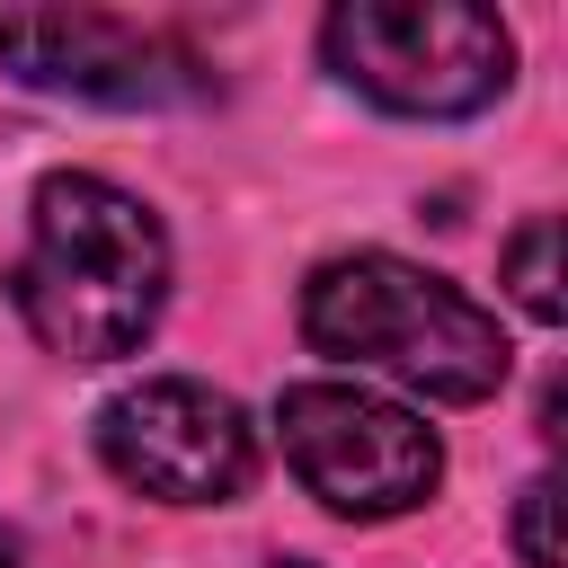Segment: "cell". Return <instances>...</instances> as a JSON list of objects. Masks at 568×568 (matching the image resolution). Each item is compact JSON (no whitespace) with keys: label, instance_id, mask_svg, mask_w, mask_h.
<instances>
[{"label":"cell","instance_id":"6da1fadb","mask_svg":"<svg viewBox=\"0 0 568 568\" xmlns=\"http://www.w3.org/2000/svg\"><path fill=\"white\" fill-rule=\"evenodd\" d=\"M9 311L62 364L133 355L169 311V231H160V213L133 186L98 178V169L36 178L27 248L9 266Z\"/></svg>","mask_w":568,"mask_h":568},{"label":"cell","instance_id":"7a4b0ae2","mask_svg":"<svg viewBox=\"0 0 568 568\" xmlns=\"http://www.w3.org/2000/svg\"><path fill=\"white\" fill-rule=\"evenodd\" d=\"M302 337H311V355L382 373V382L426 390L444 408H479L515 373V346H506L497 311L470 302L444 275L390 257V248L320 257L311 284H302Z\"/></svg>","mask_w":568,"mask_h":568},{"label":"cell","instance_id":"3957f363","mask_svg":"<svg viewBox=\"0 0 568 568\" xmlns=\"http://www.w3.org/2000/svg\"><path fill=\"white\" fill-rule=\"evenodd\" d=\"M320 53L355 98L390 115H426V124L479 115L515 80L506 18L462 9V0H346L320 18Z\"/></svg>","mask_w":568,"mask_h":568},{"label":"cell","instance_id":"277c9868","mask_svg":"<svg viewBox=\"0 0 568 568\" xmlns=\"http://www.w3.org/2000/svg\"><path fill=\"white\" fill-rule=\"evenodd\" d=\"M275 444H284V470L346 524H390L426 506L444 479L435 426L364 382H293L275 399Z\"/></svg>","mask_w":568,"mask_h":568},{"label":"cell","instance_id":"5b68a950","mask_svg":"<svg viewBox=\"0 0 568 568\" xmlns=\"http://www.w3.org/2000/svg\"><path fill=\"white\" fill-rule=\"evenodd\" d=\"M0 71L36 98L124 106V115L213 98V71L195 44L115 9H0Z\"/></svg>","mask_w":568,"mask_h":568},{"label":"cell","instance_id":"8992f818","mask_svg":"<svg viewBox=\"0 0 568 568\" xmlns=\"http://www.w3.org/2000/svg\"><path fill=\"white\" fill-rule=\"evenodd\" d=\"M98 462L151 506H231L257 479V426L195 373H151L98 408Z\"/></svg>","mask_w":568,"mask_h":568},{"label":"cell","instance_id":"52a82bcc","mask_svg":"<svg viewBox=\"0 0 568 568\" xmlns=\"http://www.w3.org/2000/svg\"><path fill=\"white\" fill-rule=\"evenodd\" d=\"M506 293H515L524 320H541V328L568 311V302H559V222H550V213H532V222L506 240Z\"/></svg>","mask_w":568,"mask_h":568},{"label":"cell","instance_id":"ba28073f","mask_svg":"<svg viewBox=\"0 0 568 568\" xmlns=\"http://www.w3.org/2000/svg\"><path fill=\"white\" fill-rule=\"evenodd\" d=\"M550 515H559V488H550V479H532V488L515 497V550H524V568H568V559H559Z\"/></svg>","mask_w":568,"mask_h":568},{"label":"cell","instance_id":"9c48e42d","mask_svg":"<svg viewBox=\"0 0 568 568\" xmlns=\"http://www.w3.org/2000/svg\"><path fill=\"white\" fill-rule=\"evenodd\" d=\"M0 568H18V532L9 524H0Z\"/></svg>","mask_w":568,"mask_h":568},{"label":"cell","instance_id":"30bf717a","mask_svg":"<svg viewBox=\"0 0 568 568\" xmlns=\"http://www.w3.org/2000/svg\"><path fill=\"white\" fill-rule=\"evenodd\" d=\"M275 568H311V559H275Z\"/></svg>","mask_w":568,"mask_h":568}]
</instances>
